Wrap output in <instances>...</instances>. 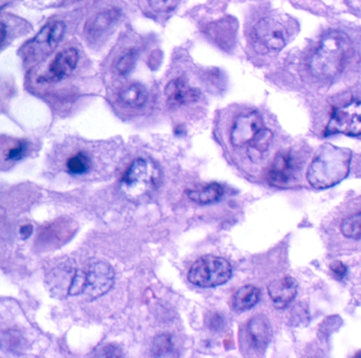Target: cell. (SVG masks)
<instances>
[{"label": "cell", "mask_w": 361, "mask_h": 358, "mask_svg": "<svg viewBox=\"0 0 361 358\" xmlns=\"http://www.w3.org/2000/svg\"><path fill=\"white\" fill-rule=\"evenodd\" d=\"M351 160L352 152L348 149L323 145L309 167L308 181L317 189L333 187L348 177Z\"/></svg>", "instance_id": "cell-1"}, {"label": "cell", "mask_w": 361, "mask_h": 358, "mask_svg": "<svg viewBox=\"0 0 361 358\" xmlns=\"http://www.w3.org/2000/svg\"><path fill=\"white\" fill-rule=\"evenodd\" d=\"M350 39L341 32L325 35L311 59V70L317 78H331L344 70L351 55Z\"/></svg>", "instance_id": "cell-2"}, {"label": "cell", "mask_w": 361, "mask_h": 358, "mask_svg": "<svg viewBox=\"0 0 361 358\" xmlns=\"http://www.w3.org/2000/svg\"><path fill=\"white\" fill-rule=\"evenodd\" d=\"M114 273L106 262H90L84 270L78 271L69 287V295L80 294L99 297L107 293L113 285Z\"/></svg>", "instance_id": "cell-3"}, {"label": "cell", "mask_w": 361, "mask_h": 358, "mask_svg": "<svg viewBox=\"0 0 361 358\" xmlns=\"http://www.w3.org/2000/svg\"><path fill=\"white\" fill-rule=\"evenodd\" d=\"M232 274V266L225 259L204 256L192 264L188 280L197 287H215L227 282Z\"/></svg>", "instance_id": "cell-4"}, {"label": "cell", "mask_w": 361, "mask_h": 358, "mask_svg": "<svg viewBox=\"0 0 361 358\" xmlns=\"http://www.w3.org/2000/svg\"><path fill=\"white\" fill-rule=\"evenodd\" d=\"M159 180V171L153 163L145 159H136L122 177V184L128 194L141 196L155 187Z\"/></svg>", "instance_id": "cell-5"}, {"label": "cell", "mask_w": 361, "mask_h": 358, "mask_svg": "<svg viewBox=\"0 0 361 358\" xmlns=\"http://www.w3.org/2000/svg\"><path fill=\"white\" fill-rule=\"evenodd\" d=\"M252 38L258 51L263 53L279 51L288 41L283 24L273 18L259 20L253 28Z\"/></svg>", "instance_id": "cell-6"}, {"label": "cell", "mask_w": 361, "mask_h": 358, "mask_svg": "<svg viewBox=\"0 0 361 358\" xmlns=\"http://www.w3.org/2000/svg\"><path fill=\"white\" fill-rule=\"evenodd\" d=\"M327 134H342L346 136L361 134V101H353L346 106L340 107L332 115L327 125Z\"/></svg>", "instance_id": "cell-7"}, {"label": "cell", "mask_w": 361, "mask_h": 358, "mask_svg": "<svg viewBox=\"0 0 361 358\" xmlns=\"http://www.w3.org/2000/svg\"><path fill=\"white\" fill-rule=\"evenodd\" d=\"M264 128L262 117L257 111L242 113L234 120L230 128V144L234 147L246 146Z\"/></svg>", "instance_id": "cell-8"}, {"label": "cell", "mask_w": 361, "mask_h": 358, "mask_svg": "<svg viewBox=\"0 0 361 358\" xmlns=\"http://www.w3.org/2000/svg\"><path fill=\"white\" fill-rule=\"evenodd\" d=\"M66 26L63 22H53L47 24L34 39L29 43L28 55L33 59L45 57L56 49L65 35Z\"/></svg>", "instance_id": "cell-9"}, {"label": "cell", "mask_w": 361, "mask_h": 358, "mask_svg": "<svg viewBox=\"0 0 361 358\" xmlns=\"http://www.w3.org/2000/svg\"><path fill=\"white\" fill-rule=\"evenodd\" d=\"M78 51L74 48L60 51L48 67L47 71L38 78L41 83H57L68 78L78 67Z\"/></svg>", "instance_id": "cell-10"}, {"label": "cell", "mask_w": 361, "mask_h": 358, "mask_svg": "<svg viewBox=\"0 0 361 358\" xmlns=\"http://www.w3.org/2000/svg\"><path fill=\"white\" fill-rule=\"evenodd\" d=\"M296 163L292 155L288 152L278 153L267 171V181L276 187H285L294 179Z\"/></svg>", "instance_id": "cell-11"}, {"label": "cell", "mask_w": 361, "mask_h": 358, "mask_svg": "<svg viewBox=\"0 0 361 358\" xmlns=\"http://www.w3.org/2000/svg\"><path fill=\"white\" fill-rule=\"evenodd\" d=\"M166 99L171 106H182L198 101L199 91L183 78L172 80L165 89Z\"/></svg>", "instance_id": "cell-12"}, {"label": "cell", "mask_w": 361, "mask_h": 358, "mask_svg": "<svg viewBox=\"0 0 361 358\" xmlns=\"http://www.w3.org/2000/svg\"><path fill=\"white\" fill-rule=\"evenodd\" d=\"M269 294L274 306L283 309L294 300L297 294V282L290 276L276 279L269 285Z\"/></svg>", "instance_id": "cell-13"}, {"label": "cell", "mask_w": 361, "mask_h": 358, "mask_svg": "<svg viewBox=\"0 0 361 358\" xmlns=\"http://www.w3.org/2000/svg\"><path fill=\"white\" fill-rule=\"evenodd\" d=\"M120 105L130 109H139L145 106L148 99V91L143 85L134 83L120 89L118 94Z\"/></svg>", "instance_id": "cell-14"}, {"label": "cell", "mask_w": 361, "mask_h": 358, "mask_svg": "<svg viewBox=\"0 0 361 358\" xmlns=\"http://www.w3.org/2000/svg\"><path fill=\"white\" fill-rule=\"evenodd\" d=\"M248 343L252 349L259 351L264 349L269 341V327L262 317H255L248 324L246 330Z\"/></svg>", "instance_id": "cell-15"}, {"label": "cell", "mask_w": 361, "mask_h": 358, "mask_svg": "<svg viewBox=\"0 0 361 358\" xmlns=\"http://www.w3.org/2000/svg\"><path fill=\"white\" fill-rule=\"evenodd\" d=\"M259 299H260V291L253 285H246L234 293L232 306L236 311H246L256 306Z\"/></svg>", "instance_id": "cell-16"}, {"label": "cell", "mask_w": 361, "mask_h": 358, "mask_svg": "<svg viewBox=\"0 0 361 358\" xmlns=\"http://www.w3.org/2000/svg\"><path fill=\"white\" fill-rule=\"evenodd\" d=\"M66 171L72 176H85L92 169L93 161L87 151L78 150L66 160Z\"/></svg>", "instance_id": "cell-17"}, {"label": "cell", "mask_w": 361, "mask_h": 358, "mask_svg": "<svg viewBox=\"0 0 361 358\" xmlns=\"http://www.w3.org/2000/svg\"><path fill=\"white\" fill-rule=\"evenodd\" d=\"M118 16H120V12L115 9L108 10V11L97 14L87 24V32L90 36H99L108 29H110V27L116 22Z\"/></svg>", "instance_id": "cell-18"}, {"label": "cell", "mask_w": 361, "mask_h": 358, "mask_svg": "<svg viewBox=\"0 0 361 358\" xmlns=\"http://www.w3.org/2000/svg\"><path fill=\"white\" fill-rule=\"evenodd\" d=\"M271 141H273V134L271 130L267 128L261 130L256 138L248 145V156L250 160L252 162L260 160L271 146Z\"/></svg>", "instance_id": "cell-19"}, {"label": "cell", "mask_w": 361, "mask_h": 358, "mask_svg": "<svg viewBox=\"0 0 361 358\" xmlns=\"http://www.w3.org/2000/svg\"><path fill=\"white\" fill-rule=\"evenodd\" d=\"M223 194V186L218 183H211L201 189L188 190L187 192L188 198L199 204L217 202L222 198Z\"/></svg>", "instance_id": "cell-20"}, {"label": "cell", "mask_w": 361, "mask_h": 358, "mask_svg": "<svg viewBox=\"0 0 361 358\" xmlns=\"http://www.w3.org/2000/svg\"><path fill=\"white\" fill-rule=\"evenodd\" d=\"M29 150V143L24 140L12 141L3 151L6 162H17L26 157Z\"/></svg>", "instance_id": "cell-21"}, {"label": "cell", "mask_w": 361, "mask_h": 358, "mask_svg": "<svg viewBox=\"0 0 361 358\" xmlns=\"http://www.w3.org/2000/svg\"><path fill=\"white\" fill-rule=\"evenodd\" d=\"M341 233L350 239H360L361 238V213L352 215L342 221Z\"/></svg>", "instance_id": "cell-22"}, {"label": "cell", "mask_w": 361, "mask_h": 358, "mask_svg": "<svg viewBox=\"0 0 361 358\" xmlns=\"http://www.w3.org/2000/svg\"><path fill=\"white\" fill-rule=\"evenodd\" d=\"M136 57H138V53H136V50H128L123 55H120V59L116 62L115 71L120 76H126V74L129 73L132 68L134 67Z\"/></svg>", "instance_id": "cell-23"}, {"label": "cell", "mask_w": 361, "mask_h": 358, "mask_svg": "<svg viewBox=\"0 0 361 358\" xmlns=\"http://www.w3.org/2000/svg\"><path fill=\"white\" fill-rule=\"evenodd\" d=\"M180 0H148L149 7L157 13H167L176 9Z\"/></svg>", "instance_id": "cell-24"}, {"label": "cell", "mask_w": 361, "mask_h": 358, "mask_svg": "<svg viewBox=\"0 0 361 358\" xmlns=\"http://www.w3.org/2000/svg\"><path fill=\"white\" fill-rule=\"evenodd\" d=\"M170 347H171V343H170L169 338H167L166 336L159 337V338H157V343H155V349H157V353L161 354L160 356L167 353L168 350H170Z\"/></svg>", "instance_id": "cell-25"}, {"label": "cell", "mask_w": 361, "mask_h": 358, "mask_svg": "<svg viewBox=\"0 0 361 358\" xmlns=\"http://www.w3.org/2000/svg\"><path fill=\"white\" fill-rule=\"evenodd\" d=\"M332 271L337 275L338 277H344L346 274V266L342 262H335L331 264Z\"/></svg>", "instance_id": "cell-26"}, {"label": "cell", "mask_w": 361, "mask_h": 358, "mask_svg": "<svg viewBox=\"0 0 361 358\" xmlns=\"http://www.w3.org/2000/svg\"><path fill=\"white\" fill-rule=\"evenodd\" d=\"M7 38V27L3 22H0V47L5 43Z\"/></svg>", "instance_id": "cell-27"}, {"label": "cell", "mask_w": 361, "mask_h": 358, "mask_svg": "<svg viewBox=\"0 0 361 358\" xmlns=\"http://www.w3.org/2000/svg\"><path fill=\"white\" fill-rule=\"evenodd\" d=\"M32 231L33 229L31 225H26V227H22V229H20V235H22V238L30 237Z\"/></svg>", "instance_id": "cell-28"}]
</instances>
